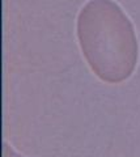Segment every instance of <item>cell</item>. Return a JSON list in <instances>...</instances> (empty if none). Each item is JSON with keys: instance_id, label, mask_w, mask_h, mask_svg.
<instances>
[{"instance_id": "6da1fadb", "label": "cell", "mask_w": 140, "mask_h": 157, "mask_svg": "<svg viewBox=\"0 0 140 157\" xmlns=\"http://www.w3.org/2000/svg\"><path fill=\"white\" fill-rule=\"evenodd\" d=\"M81 51L102 81L118 84L132 75L138 63V39L132 22L113 0H89L77 16Z\"/></svg>"}, {"instance_id": "7a4b0ae2", "label": "cell", "mask_w": 140, "mask_h": 157, "mask_svg": "<svg viewBox=\"0 0 140 157\" xmlns=\"http://www.w3.org/2000/svg\"><path fill=\"white\" fill-rule=\"evenodd\" d=\"M3 148H4V157H21L20 155H17L7 143L3 144Z\"/></svg>"}]
</instances>
